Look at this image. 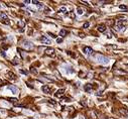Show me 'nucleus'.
<instances>
[{
    "label": "nucleus",
    "mask_w": 128,
    "mask_h": 119,
    "mask_svg": "<svg viewBox=\"0 0 128 119\" xmlns=\"http://www.w3.org/2000/svg\"><path fill=\"white\" fill-rule=\"evenodd\" d=\"M95 56H96V58H97V61H98L100 64H104V65H106V64H108V63H109V58H108L107 56H103V54H97Z\"/></svg>",
    "instance_id": "f257e3e1"
},
{
    "label": "nucleus",
    "mask_w": 128,
    "mask_h": 119,
    "mask_svg": "<svg viewBox=\"0 0 128 119\" xmlns=\"http://www.w3.org/2000/svg\"><path fill=\"white\" fill-rule=\"evenodd\" d=\"M22 48H25V50H32L34 48V44H31L30 42H26V40H24V42H22Z\"/></svg>",
    "instance_id": "f03ea898"
},
{
    "label": "nucleus",
    "mask_w": 128,
    "mask_h": 119,
    "mask_svg": "<svg viewBox=\"0 0 128 119\" xmlns=\"http://www.w3.org/2000/svg\"><path fill=\"white\" fill-rule=\"evenodd\" d=\"M0 18H1V20H2L4 23L9 24V20H8V17H7V15H6V14L1 13V14H0Z\"/></svg>",
    "instance_id": "7ed1b4c3"
},
{
    "label": "nucleus",
    "mask_w": 128,
    "mask_h": 119,
    "mask_svg": "<svg viewBox=\"0 0 128 119\" xmlns=\"http://www.w3.org/2000/svg\"><path fill=\"white\" fill-rule=\"evenodd\" d=\"M46 54L48 56H54V50L52 48H48L46 50Z\"/></svg>",
    "instance_id": "20e7f679"
},
{
    "label": "nucleus",
    "mask_w": 128,
    "mask_h": 119,
    "mask_svg": "<svg viewBox=\"0 0 128 119\" xmlns=\"http://www.w3.org/2000/svg\"><path fill=\"white\" fill-rule=\"evenodd\" d=\"M40 40H42V44H52L50 40H48L46 36H42Z\"/></svg>",
    "instance_id": "39448f33"
},
{
    "label": "nucleus",
    "mask_w": 128,
    "mask_h": 119,
    "mask_svg": "<svg viewBox=\"0 0 128 119\" xmlns=\"http://www.w3.org/2000/svg\"><path fill=\"white\" fill-rule=\"evenodd\" d=\"M83 50H84V52H85L86 54H93V50H92L91 48H89V46H85Z\"/></svg>",
    "instance_id": "423d86ee"
},
{
    "label": "nucleus",
    "mask_w": 128,
    "mask_h": 119,
    "mask_svg": "<svg viewBox=\"0 0 128 119\" xmlns=\"http://www.w3.org/2000/svg\"><path fill=\"white\" fill-rule=\"evenodd\" d=\"M8 89L12 91L13 94H17L18 93V88L15 87V86H8Z\"/></svg>",
    "instance_id": "0eeeda50"
},
{
    "label": "nucleus",
    "mask_w": 128,
    "mask_h": 119,
    "mask_svg": "<svg viewBox=\"0 0 128 119\" xmlns=\"http://www.w3.org/2000/svg\"><path fill=\"white\" fill-rule=\"evenodd\" d=\"M42 92H44V93L48 94V93L50 92V88L48 85H44V86H42Z\"/></svg>",
    "instance_id": "6e6552de"
},
{
    "label": "nucleus",
    "mask_w": 128,
    "mask_h": 119,
    "mask_svg": "<svg viewBox=\"0 0 128 119\" xmlns=\"http://www.w3.org/2000/svg\"><path fill=\"white\" fill-rule=\"evenodd\" d=\"M64 93H65V90H64V89H60V90L54 94V96L56 97H60V96L64 95Z\"/></svg>",
    "instance_id": "1a4fd4ad"
},
{
    "label": "nucleus",
    "mask_w": 128,
    "mask_h": 119,
    "mask_svg": "<svg viewBox=\"0 0 128 119\" xmlns=\"http://www.w3.org/2000/svg\"><path fill=\"white\" fill-rule=\"evenodd\" d=\"M98 30L101 32H104L106 30V26H105L104 24H100V25L98 26Z\"/></svg>",
    "instance_id": "9d476101"
},
{
    "label": "nucleus",
    "mask_w": 128,
    "mask_h": 119,
    "mask_svg": "<svg viewBox=\"0 0 128 119\" xmlns=\"http://www.w3.org/2000/svg\"><path fill=\"white\" fill-rule=\"evenodd\" d=\"M91 90H92V85H91V84H87V85L85 86V91L90 93Z\"/></svg>",
    "instance_id": "9b49d317"
},
{
    "label": "nucleus",
    "mask_w": 128,
    "mask_h": 119,
    "mask_svg": "<svg viewBox=\"0 0 128 119\" xmlns=\"http://www.w3.org/2000/svg\"><path fill=\"white\" fill-rule=\"evenodd\" d=\"M6 76H7L9 79H11V80H13V79L15 78V75H14L12 72H8V73L6 74Z\"/></svg>",
    "instance_id": "f8f14e48"
},
{
    "label": "nucleus",
    "mask_w": 128,
    "mask_h": 119,
    "mask_svg": "<svg viewBox=\"0 0 128 119\" xmlns=\"http://www.w3.org/2000/svg\"><path fill=\"white\" fill-rule=\"evenodd\" d=\"M66 34H67V30H66V29H62V30L60 32V36L62 38L66 36Z\"/></svg>",
    "instance_id": "ddd939ff"
},
{
    "label": "nucleus",
    "mask_w": 128,
    "mask_h": 119,
    "mask_svg": "<svg viewBox=\"0 0 128 119\" xmlns=\"http://www.w3.org/2000/svg\"><path fill=\"white\" fill-rule=\"evenodd\" d=\"M58 12L60 13H66L67 12V8L66 7H60V10H58Z\"/></svg>",
    "instance_id": "4468645a"
},
{
    "label": "nucleus",
    "mask_w": 128,
    "mask_h": 119,
    "mask_svg": "<svg viewBox=\"0 0 128 119\" xmlns=\"http://www.w3.org/2000/svg\"><path fill=\"white\" fill-rule=\"evenodd\" d=\"M8 100L10 102H17V99L16 98H8Z\"/></svg>",
    "instance_id": "2eb2a0df"
},
{
    "label": "nucleus",
    "mask_w": 128,
    "mask_h": 119,
    "mask_svg": "<svg viewBox=\"0 0 128 119\" xmlns=\"http://www.w3.org/2000/svg\"><path fill=\"white\" fill-rule=\"evenodd\" d=\"M119 8H120V9H125V10H126V9H128L125 5H120V6H119Z\"/></svg>",
    "instance_id": "dca6fc26"
},
{
    "label": "nucleus",
    "mask_w": 128,
    "mask_h": 119,
    "mask_svg": "<svg viewBox=\"0 0 128 119\" xmlns=\"http://www.w3.org/2000/svg\"><path fill=\"white\" fill-rule=\"evenodd\" d=\"M77 13H78V14H82V13H83V9H81V8H78V11H77Z\"/></svg>",
    "instance_id": "f3484780"
},
{
    "label": "nucleus",
    "mask_w": 128,
    "mask_h": 119,
    "mask_svg": "<svg viewBox=\"0 0 128 119\" xmlns=\"http://www.w3.org/2000/svg\"><path fill=\"white\" fill-rule=\"evenodd\" d=\"M18 58H15V61H13V64H18L19 63V61H18Z\"/></svg>",
    "instance_id": "a211bd4d"
},
{
    "label": "nucleus",
    "mask_w": 128,
    "mask_h": 119,
    "mask_svg": "<svg viewBox=\"0 0 128 119\" xmlns=\"http://www.w3.org/2000/svg\"><path fill=\"white\" fill-rule=\"evenodd\" d=\"M62 42V38H56V42L58 44H60V42Z\"/></svg>",
    "instance_id": "6ab92c4d"
},
{
    "label": "nucleus",
    "mask_w": 128,
    "mask_h": 119,
    "mask_svg": "<svg viewBox=\"0 0 128 119\" xmlns=\"http://www.w3.org/2000/svg\"><path fill=\"white\" fill-rule=\"evenodd\" d=\"M88 26H89V23H88V22H86V23L84 24V28H88Z\"/></svg>",
    "instance_id": "aec40b11"
},
{
    "label": "nucleus",
    "mask_w": 128,
    "mask_h": 119,
    "mask_svg": "<svg viewBox=\"0 0 128 119\" xmlns=\"http://www.w3.org/2000/svg\"><path fill=\"white\" fill-rule=\"evenodd\" d=\"M20 73H22V74H25V75L27 74V72H26V71H24V70H20Z\"/></svg>",
    "instance_id": "412c9836"
},
{
    "label": "nucleus",
    "mask_w": 128,
    "mask_h": 119,
    "mask_svg": "<svg viewBox=\"0 0 128 119\" xmlns=\"http://www.w3.org/2000/svg\"><path fill=\"white\" fill-rule=\"evenodd\" d=\"M31 72H32V73H36V70L32 68V69H31Z\"/></svg>",
    "instance_id": "4be33fe9"
},
{
    "label": "nucleus",
    "mask_w": 128,
    "mask_h": 119,
    "mask_svg": "<svg viewBox=\"0 0 128 119\" xmlns=\"http://www.w3.org/2000/svg\"><path fill=\"white\" fill-rule=\"evenodd\" d=\"M2 83H3V82H2V80L0 79V85H2Z\"/></svg>",
    "instance_id": "5701e85b"
},
{
    "label": "nucleus",
    "mask_w": 128,
    "mask_h": 119,
    "mask_svg": "<svg viewBox=\"0 0 128 119\" xmlns=\"http://www.w3.org/2000/svg\"><path fill=\"white\" fill-rule=\"evenodd\" d=\"M27 119H32V118H27Z\"/></svg>",
    "instance_id": "b1692460"
}]
</instances>
